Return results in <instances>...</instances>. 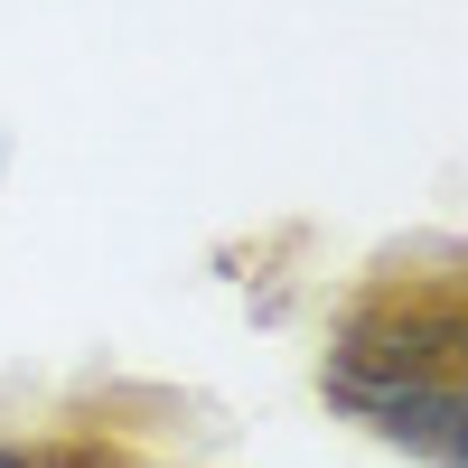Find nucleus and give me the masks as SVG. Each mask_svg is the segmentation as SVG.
<instances>
[{"instance_id":"nucleus-1","label":"nucleus","mask_w":468,"mask_h":468,"mask_svg":"<svg viewBox=\"0 0 468 468\" xmlns=\"http://www.w3.org/2000/svg\"><path fill=\"white\" fill-rule=\"evenodd\" d=\"M468 356V300L459 271H375L366 291L337 300L319 375H403V384H450Z\"/></svg>"},{"instance_id":"nucleus-2","label":"nucleus","mask_w":468,"mask_h":468,"mask_svg":"<svg viewBox=\"0 0 468 468\" xmlns=\"http://www.w3.org/2000/svg\"><path fill=\"white\" fill-rule=\"evenodd\" d=\"M319 394L346 412V421H366L375 441H394L412 459H431V468H468V384H403V375H319Z\"/></svg>"},{"instance_id":"nucleus-3","label":"nucleus","mask_w":468,"mask_h":468,"mask_svg":"<svg viewBox=\"0 0 468 468\" xmlns=\"http://www.w3.org/2000/svg\"><path fill=\"white\" fill-rule=\"evenodd\" d=\"M0 468H37V441L28 431H0Z\"/></svg>"}]
</instances>
